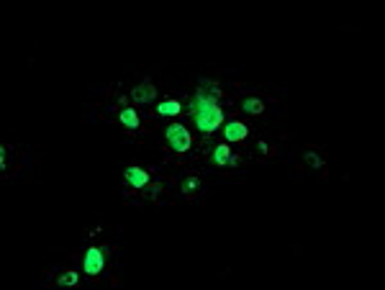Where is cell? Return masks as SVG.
Returning <instances> with one entry per match:
<instances>
[{"instance_id": "cell-11", "label": "cell", "mask_w": 385, "mask_h": 290, "mask_svg": "<svg viewBox=\"0 0 385 290\" xmlns=\"http://www.w3.org/2000/svg\"><path fill=\"white\" fill-rule=\"evenodd\" d=\"M75 282H77V275L75 272H67V275L59 277V285H75Z\"/></svg>"}, {"instance_id": "cell-9", "label": "cell", "mask_w": 385, "mask_h": 290, "mask_svg": "<svg viewBox=\"0 0 385 290\" xmlns=\"http://www.w3.org/2000/svg\"><path fill=\"white\" fill-rule=\"evenodd\" d=\"M244 110H246V113H262V110H265V103H262L260 98H246V100H244Z\"/></svg>"}, {"instance_id": "cell-1", "label": "cell", "mask_w": 385, "mask_h": 290, "mask_svg": "<svg viewBox=\"0 0 385 290\" xmlns=\"http://www.w3.org/2000/svg\"><path fill=\"white\" fill-rule=\"evenodd\" d=\"M193 113L200 131H216L223 121V110L216 105V95H208L206 90H198L193 100Z\"/></svg>"}, {"instance_id": "cell-6", "label": "cell", "mask_w": 385, "mask_h": 290, "mask_svg": "<svg viewBox=\"0 0 385 290\" xmlns=\"http://www.w3.org/2000/svg\"><path fill=\"white\" fill-rule=\"evenodd\" d=\"M246 136V126L241 121H231L229 126H226V139L229 141H241Z\"/></svg>"}, {"instance_id": "cell-7", "label": "cell", "mask_w": 385, "mask_h": 290, "mask_svg": "<svg viewBox=\"0 0 385 290\" xmlns=\"http://www.w3.org/2000/svg\"><path fill=\"white\" fill-rule=\"evenodd\" d=\"M121 123H123L126 128H131V131H137V128H139V116L134 113L131 108H123V110H121Z\"/></svg>"}, {"instance_id": "cell-4", "label": "cell", "mask_w": 385, "mask_h": 290, "mask_svg": "<svg viewBox=\"0 0 385 290\" xmlns=\"http://www.w3.org/2000/svg\"><path fill=\"white\" fill-rule=\"evenodd\" d=\"M154 85H152V80H144L137 90L131 93V100H137V103H152V98H154Z\"/></svg>"}, {"instance_id": "cell-5", "label": "cell", "mask_w": 385, "mask_h": 290, "mask_svg": "<svg viewBox=\"0 0 385 290\" xmlns=\"http://www.w3.org/2000/svg\"><path fill=\"white\" fill-rule=\"evenodd\" d=\"M126 183H131L134 188H144L149 183V175L144 170H139V167H129L126 170Z\"/></svg>"}, {"instance_id": "cell-12", "label": "cell", "mask_w": 385, "mask_h": 290, "mask_svg": "<svg viewBox=\"0 0 385 290\" xmlns=\"http://www.w3.org/2000/svg\"><path fill=\"white\" fill-rule=\"evenodd\" d=\"M306 162H308V165H311V167H316V170H319V167H321V165H324V162H321V160H319V157H316V154H311V152H308V154H306Z\"/></svg>"}, {"instance_id": "cell-8", "label": "cell", "mask_w": 385, "mask_h": 290, "mask_svg": "<svg viewBox=\"0 0 385 290\" xmlns=\"http://www.w3.org/2000/svg\"><path fill=\"white\" fill-rule=\"evenodd\" d=\"M157 110H160V116H177L180 113V103L177 100H165Z\"/></svg>"}, {"instance_id": "cell-3", "label": "cell", "mask_w": 385, "mask_h": 290, "mask_svg": "<svg viewBox=\"0 0 385 290\" xmlns=\"http://www.w3.org/2000/svg\"><path fill=\"white\" fill-rule=\"evenodd\" d=\"M100 270H103V254H100V249H90L85 254V272L87 275H98Z\"/></svg>"}, {"instance_id": "cell-2", "label": "cell", "mask_w": 385, "mask_h": 290, "mask_svg": "<svg viewBox=\"0 0 385 290\" xmlns=\"http://www.w3.org/2000/svg\"><path fill=\"white\" fill-rule=\"evenodd\" d=\"M167 141L175 152H185V149H190V133L183 123H175L167 128Z\"/></svg>"}, {"instance_id": "cell-10", "label": "cell", "mask_w": 385, "mask_h": 290, "mask_svg": "<svg viewBox=\"0 0 385 290\" xmlns=\"http://www.w3.org/2000/svg\"><path fill=\"white\" fill-rule=\"evenodd\" d=\"M213 160H216V165H226L231 157H229V147L226 144H221L218 149H216V154H213Z\"/></svg>"}, {"instance_id": "cell-13", "label": "cell", "mask_w": 385, "mask_h": 290, "mask_svg": "<svg viewBox=\"0 0 385 290\" xmlns=\"http://www.w3.org/2000/svg\"><path fill=\"white\" fill-rule=\"evenodd\" d=\"M193 190H198V180H195V177L185 180V193H193Z\"/></svg>"}]
</instances>
